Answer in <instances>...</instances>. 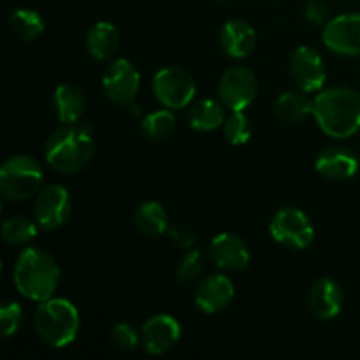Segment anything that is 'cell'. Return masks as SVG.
<instances>
[{
    "label": "cell",
    "instance_id": "22",
    "mask_svg": "<svg viewBox=\"0 0 360 360\" xmlns=\"http://www.w3.org/2000/svg\"><path fill=\"white\" fill-rule=\"evenodd\" d=\"M188 123L197 132H211L225 123V111L221 102L213 98H202L192 105L188 112Z\"/></svg>",
    "mask_w": 360,
    "mask_h": 360
},
{
    "label": "cell",
    "instance_id": "12",
    "mask_svg": "<svg viewBox=\"0 0 360 360\" xmlns=\"http://www.w3.org/2000/svg\"><path fill=\"white\" fill-rule=\"evenodd\" d=\"M290 74L299 90L315 94L322 90L326 83L327 70L322 56L309 46H299L290 56Z\"/></svg>",
    "mask_w": 360,
    "mask_h": 360
},
{
    "label": "cell",
    "instance_id": "30",
    "mask_svg": "<svg viewBox=\"0 0 360 360\" xmlns=\"http://www.w3.org/2000/svg\"><path fill=\"white\" fill-rule=\"evenodd\" d=\"M111 340L120 350L125 352H132L139 347V333L136 330V327L130 326L127 322H120L112 327L111 333Z\"/></svg>",
    "mask_w": 360,
    "mask_h": 360
},
{
    "label": "cell",
    "instance_id": "25",
    "mask_svg": "<svg viewBox=\"0 0 360 360\" xmlns=\"http://www.w3.org/2000/svg\"><path fill=\"white\" fill-rule=\"evenodd\" d=\"M143 134L150 141H165L172 136L176 129V118L172 109H160L150 112L143 120Z\"/></svg>",
    "mask_w": 360,
    "mask_h": 360
},
{
    "label": "cell",
    "instance_id": "18",
    "mask_svg": "<svg viewBox=\"0 0 360 360\" xmlns=\"http://www.w3.org/2000/svg\"><path fill=\"white\" fill-rule=\"evenodd\" d=\"M220 42L224 51L232 58H245L253 51L257 42L255 28L245 20H231L220 32Z\"/></svg>",
    "mask_w": 360,
    "mask_h": 360
},
{
    "label": "cell",
    "instance_id": "9",
    "mask_svg": "<svg viewBox=\"0 0 360 360\" xmlns=\"http://www.w3.org/2000/svg\"><path fill=\"white\" fill-rule=\"evenodd\" d=\"M72 214V200L62 185H49L39 190L34 204V218L44 231H56L69 221Z\"/></svg>",
    "mask_w": 360,
    "mask_h": 360
},
{
    "label": "cell",
    "instance_id": "19",
    "mask_svg": "<svg viewBox=\"0 0 360 360\" xmlns=\"http://www.w3.org/2000/svg\"><path fill=\"white\" fill-rule=\"evenodd\" d=\"M120 46V34L109 21H98L90 28L86 35V49L97 62L109 60Z\"/></svg>",
    "mask_w": 360,
    "mask_h": 360
},
{
    "label": "cell",
    "instance_id": "1",
    "mask_svg": "<svg viewBox=\"0 0 360 360\" xmlns=\"http://www.w3.org/2000/svg\"><path fill=\"white\" fill-rule=\"evenodd\" d=\"M313 118L320 130L334 139H347L360 130V94L338 86L323 90L313 98Z\"/></svg>",
    "mask_w": 360,
    "mask_h": 360
},
{
    "label": "cell",
    "instance_id": "3",
    "mask_svg": "<svg viewBox=\"0 0 360 360\" xmlns=\"http://www.w3.org/2000/svg\"><path fill=\"white\" fill-rule=\"evenodd\" d=\"M95 139L91 132L79 125H63L49 136L46 143V162L63 174L79 172L91 162Z\"/></svg>",
    "mask_w": 360,
    "mask_h": 360
},
{
    "label": "cell",
    "instance_id": "10",
    "mask_svg": "<svg viewBox=\"0 0 360 360\" xmlns=\"http://www.w3.org/2000/svg\"><path fill=\"white\" fill-rule=\"evenodd\" d=\"M141 86V74L136 65L118 58L102 74V90L105 97L118 105H130L136 101Z\"/></svg>",
    "mask_w": 360,
    "mask_h": 360
},
{
    "label": "cell",
    "instance_id": "6",
    "mask_svg": "<svg viewBox=\"0 0 360 360\" xmlns=\"http://www.w3.org/2000/svg\"><path fill=\"white\" fill-rule=\"evenodd\" d=\"M195 81L181 67H164L153 77V94L167 109H183L195 97Z\"/></svg>",
    "mask_w": 360,
    "mask_h": 360
},
{
    "label": "cell",
    "instance_id": "23",
    "mask_svg": "<svg viewBox=\"0 0 360 360\" xmlns=\"http://www.w3.org/2000/svg\"><path fill=\"white\" fill-rule=\"evenodd\" d=\"M313 101L306 91H285L274 102V112L285 122H301L311 115Z\"/></svg>",
    "mask_w": 360,
    "mask_h": 360
},
{
    "label": "cell",
    "instance_id": "24",
    "mask_svg": "<svg viewBox=\"0 0 360 360\" xmlns=\"http://www.w3.org/2000/svg\"><path fill=\"white\" fill-rule=\"evenodd\" d=\"M9 27L21 41H35L44 32V20L37 11L18 9L11 14Z\"/></svg>",
    "mask_w": 360,
    "mask_h": 360
},
{
    "label": "cell",
    "instance_id": "2",
    "mask_svg": "<svg viewBox=\"0 0 360 360\" xmlns=\"http://www.w3.org/2000/svg\"><path fill=\"white\" fill-rule=\"evenodd\" d=\"M14 285L23 297L42 302L53 297L60 285V267L48 252L27 248L18 257L13 271Z\"/></svg>",
    "mask_w": 360,
    "mask_h": 360
},
{
    "label": "cell",
    "instance_id": "8",
    "mask_svg": "<svg viewBox=\"0 0 360 360\" xmlns=\"http://www.w3.org/2000/svg\"><path fill=\"white\" fill-rule=\"evenodd\" d=\"M259 94V81L248 67H231L218 83V95L231 111H245Z\"/></svg>",
    "mask_w": 360,
    "mask_h": 360
},
{
    "label": "cell",
    "instance_id": "4",
    "mask_svg": "<svg viewBox=\"0 0 360 360\" xmlns=\"http://www.w3.org/2000/svg\"><path fill=\"white\" fill-rule=\"evenodd\" d=\"M34 326L37 336L51 348H65L79 333V311L63 297H49L39 302L35 309Z\"/></svg>",
    "mask_w": 360,
    "mask_h": 360
},
{
    "label": "cell",
    "instance_id": "7",
    "mask_svg": "<svg viewBox=\"0 0 360 360\" xmlns=\"http://www.w3.org/2000/svg\"><path fill=\"white\" fill-rule=\"evenodd\" d=\"M273 239L287 248L304 250L315 239V229L308 214L295 207H285L273 217L269 225Z\"/></svg>",
    "mask_w": 360,
    "mask_h": 360
},
{
    "label": "cell",
    "instance_id": "15",
    "mask_svg": "<svg viewBox=\"0 0 360 360\" xmlns=\"http://www.w3.org/2000/svg\"><path fill=\"white\" fill-rule=\"evenodd\" d=\"M234 294V283L225 274H211L197 288L195 306L206 315H214L231 304Z\"/></svg>",
    "mask_w": 360,
    "mask_h": 360
},
{
    "label": "cell",
    "instance_id": "27",
    "mask_svg": "<svg viewBox=\"0 0 360 360\" xmlns=\"http://www.w3.org/2000/svg\"><path fill=\"white\" fill-rule=\"evenodd\" d=\"M225 139L234 146H241L250 141L252 136V123L245 111H232V115L224 123Z\"/></svg>",
    "mask_w": 360,
    "mask_h": 360
},
{
    "label": "cell",
    "instance_id": "28",
    "mask_svg": "<svg viewBox=\"0 0 360 360\" xmlns=\"http://www.w3.org/2000/svg\"><path fill=\"white\" fill-rule=\"evenodd\" d=\"M25 322V313L18 302H6L0 308V326H2V336L11 338L20 333Z\"/></svg>",
    "mask_w": 360,
    "mask_h": 360
},
{
    "label": "cell",
    "instance_id": "31",
    "mask_svg": "<svg viewBox=\"0 0 360 360\" xmlns=\"http://www.w3.org/2000/svg\"><path fill=\"white\" fill-rule=\"evenodd\" d=\"M306 20L311 21L313 25H319V27H326L330 21V6L323 0H311V2L306 6L304 9Z\"/></svg>",
    "mask_w": 360,
    "mask_h": 360
},
{
    "label": "cell",
    "instance_id": "21",
    "mask_svg": "<svg viewBox=\"0 0 360 360\" xmlns=\"http://www.w3.org/2000/svg\"><path fill=\"white\" fill-rule=\"evenodd\" d=\"M134 224H136L137 231L146 236V238H158V236L167 232L169 218L160 202L148 200V202H143L136 210Z\"/></svg>",
    "mask_w": 360,
    "mask_h": 360
},
{
    "label": "cell",
    "instance_id": "16",
    "mask_svg": "<svg viewBox=\"0 0 360 360\" xmlns=\"http://www.w3.org/2000/svg\"><path fill=\"white\" fill-rule=\"evenodd\" d=\"M309 309L319 320H333L343 309V290L330 278H322L309 290Z\"/></svg>",
    "mask_w": 360,
    "mask_h": 360
},
{
    "label": "cell",
    "instance_id": "11",
    "mask_svg": "<svg viewBox=\"0 0 360 360\" xmlns=\"http://www.w3.org/2000/svg\"><path fill=\"white\" fill-rule=\"evenodd\" d=\"M323 44L340 56L360 55V14H341L323 27Z\"/></svg>",
    "mask_w": 360,
    "mask_h": 360
},
{
    "label": "cell",
    "instance_id": "13",
    "mask_svg": "<svg viewBox=\"0 0 360 360\" xmlns=\"http://www.w3.org/2000/svg\"><path fill=\"white\" fill-rule=\"evenodd\" d=\"M143 345L148 354L164 355L176 347L181 338V326L172 315H155L143 326Z\"/></svg>",
    "mask_w": 360,
    "mask_h": 360
},
{
    "label": "cell",
    "instance_id": "17",
    "mask_svg": "<svg viewBox=\"0 0 360 360\" xmlns=\"http://www.w3.org/2000/svg\"><path fill=\"white\" fill-rule=\"evenodd\" d=\"M315 169L323 178L345 181L357 174L359 160L347 148H327L316 158Z\"/></svg>",
    "mask_w": 360,
    "mask_h": 360
},
{
    "label": "cell",
    "instance_id": "5",
    "mask_svg": "<svg viewBox=\"0 0 360 360\" xmlns=\"http://www.w3.org/2000/svg\"><path fill=\"white\" fill-rule=\"evenodd\" d=\"M41 183V164L28 155H14L0 169V192L7 200H27L39 193Z\"/></svg>",
    "mask_w": 360,
    "mask_h": 360
},
{
    "label": "cell",
    "instance_id": "14",
    "mask_svg": "<svg viewBox=\"0 0 360 360\" xmlns=\"http://www.w3.org/2000/svg\"><path fill=\"white\" fill-rule=\"evenodd\" d=\"M210 255L214 266L220 269L239 273L250 266V250L239 236L232 232H221L214 236L210 245Z\"/></svg>",
    "mask_w": 360,
    "mask_h": 360
},
{
    "label": "cell",
    "instance_id": "29",
    "mask_svg": "<svg viewBox=\"0 0 360 360\" xmlns=\"http://www.w3.org/2000/svg\"><path fill=\"white\" fill-rule=\"evenodd\" d=\"M204 271V257L199 250H192L181 259L178 266V278L183 283L197 280Z\"/></svg>",
    "mask_w": 360,
    "mask_h": 360
},
{
    "label": "cell",
    "instance_id": "26",
    "mask_svg": "<svg viewBox=\"0 0 360 360\" xmlns=\"http://www.w3.org/2000/svg\"><path fill=\"white\" fill-rule=\"evenodd\" d=\"M37 236V225L23 217L7 218L2 225L4 241L13 246L28 245Z\"/></svg>",
    "mask_w": 360,
    "mask_h": 360
},
{
    "label": "cell",
    "instance_id": "20",
    "mask_svg": "<svg viewBox=\"0 0 360 360\" xmlns=\"http://www.w3.org/2000/svg\"><path fill=\"white\" fill-rule=\"evenodd\" d=\"M55 112L63 125H74L84 115V95L74 84H60L53 97Z\"/></svg>",
    "mask_w": 360,
    "mask_h": 360
},
{
    "label": "cell",
    "instance_id": "32",
    "mask_svg": "<svg viewBox=\"0 0 360 360\" xmlns=\"http://www.w3.org/2000/svg\"><path fill=\"white\" fill-rule=\"evenodd\" d=\"M167 232H169V238L172 239V243H174L178 248L190 250L193 248V245H195V232H193L188 225L174 224L167 229Z\"/></svg>",
    "mask_w": 360,
    "mask_h": 360
}]
</instances>
